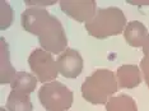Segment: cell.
<instances>
[{
    "label": "cell",
    "mask_w": 149,
    "mask_h": 111,
    "mask_svg": "<svg viewBox=\"0 0 149 111\" xmlns=\"http://www.w3.org/2000/svg\"><path fill=\"white\" fill-rule=\"evenodd\" d=\"M22 26L27 32L37 36L41 47L51 54L66 50L68 38L61 22L43 8H28L22 14Z\"/></svg>",
    "instance_id": "1"
},
{
    "label": "cell",
    "mask_w": 149,
    "mask_h": 111,
    "mask_svg": "<svg viewBox=\"0 0 149 111\" xmlns=\"http://www.w3.org/2000/svg\"><path fill=\"white\" fill-rule=\"evenodd\" d=\"M117 88L116 75L108 69H98L87 77L80 89L86 101L93 105H102L108 102V98L117 92Z\"/></svg>",
    "instance_id": "2"
},
{
    "label": "cell",
    "mask_w": 149,
    "mask_h": 111,
    "mask_svg": "<svg viewBox=\"0 0 149 111\" xmlns=\"http://www.w3.org/2000/svg\"><path fill=\"white\" fill-rule=\"evenodd\" d=\"M126 24L127 22L124 12L116 6H110L98 9L96 15L86 23V29L96 38H107L124 32Z\"/></svg>",
    "instance_id": "3"
},
{
    "label": "cell",
    "mask_w": 149,
    "mask_h": 111,
    "mask_svg": "<svg viewBox=\"0 0 149 111\" xmlns=\"http://www.w3.org/2000/svg\"><path fill=\"white\" fill-rule=\"evenodd\" d=\"M38 100L46 111H66L74 101V95L60 82L45 83L38 91Z\"/></svg>",
    "instance_id": "4"
},
{
    "label": "cell",
    "mask_w": 149,
    "mask_h": 111,
    "mask_svg": "<svg viewBox=\"0 0 149 111\" xmlns=\"http://www.w3.org/2000/svg\"><path fill=\"white\" fill-rule=\"evenodd\" d=\"M28 65L41 83H50L56 79L59 69L51 52L43 49H36L28 58Z\"/></svg>",
    "instance_id": "5"
},
{
    "label": "cell",
    "mask_w": 149,
    "mask_h": 111,
    "mask_svg": "<svg viewBox=\"0 0 149 111\" xmlns=\"http://www.w3.org/2000/svg\"><path fill=\"white\" fill-rule=\"evenodd\" d=\"M59 5L68 17L78 22L88 23L97 13V3L94 0H61Z\"/></svg>",
    "instance_id": "6"
},
{
    "label": "cell",
    "mask_w": 149,
    "mask_h": 111,
    "mask_svg": "<svg viewBox=\"0 0 149 111\" xmlns=\"http://www.w3.org/2000/svg\"><path fill=\"white\" fill-rule=\"evenodd\" d=\"M57 69L63 77L68 79H75L83 72V58L77 50L66 49L56 59Z\"/></svg>",
    "instance_id": "7"
},
{
    "label": "cell",
    "mask_w": 149,
    "mask_h": 111,
    "mask_svg": "<svg viewBox=\"0 0 149 111\" xmlns=\"http://www.w3.org/2000/svg\"><path fill=\"white\" fill-rule=\"evenodd\" d=\"M116 78L121 88H135L141 83V72L136 65L125 64L117 69Z\"/></svg>",
    "instance_id": "8"
},
{
    "label": "cell",
    "mask_w": 149,
    "mask_h": 111,
    "mask_svg": "<svg viewBox=\"0 0 149 111\" xmlns=\"http://www.w3.org/2000/svg\"><path fill=\"white\" fill-rule=\"evenodd\" d=\"M17 72L10 63L9 58V49L5 38H0V83L1 84H10L15 78Z\"/></svg>",
    "instance_id": "9"
},
{
    "label": "cell",
    "mask_w": 149,
    "mask_h": 111,
    "mask_svg": "<svg viewBox=\"0 0 149 111\" xmlns=\"http://www.w3.org/2000/svg\"><path fill=\"white\" fill-rule=\"evenodd\" d=\"M148 35L149 33H148L147 27L139 21H133L127 23L124 29L125 40L133 47H143Z\"/></svg>",
    "instance_id": "10"
},
{
    "label": "cell",
    "mask_w": 149,
    "mask_h": 111,
    "mask_svg": "<svg viewBox=\"0 0 149 111\" xmlns=\"http://www.w3.org/2000/svg\"><path fill=\"white\" fill-rule=\"evenodd\" d=\"M6 110L8 111H33L31 97L27 93L12 91L6 98Z\"/></svg>",
    "instance_id": "11"
},
{
    "label": "cell",
    "mask_w": 149,
    "mask_h": 111,
    "mask_svg": "<svg viewBox=\"0 0 149 111\" xmlns=\"http://www.w3.org/2000/svg\"><path fill=\"white\" fill-rule=\"evenodd\" d=\"M37 80H38L37 77L32 75V74L27 72H18L15 78L10 83L12 91H18V92H23L29 95V93L36 89Z\"/></svg>",
    "instance_id": "12"
},
{
    "label": "cell",
    "mask_w": 149,
    "mask_h": 111,
    "mask_svg": "<svg viewBox=\"0 0 149 111\" xmlns=\"http://www.w3.org/2000/svg\"><path fill=\"white\" fill-rule=\"evenodd\" d=\"M106 111H138L136 102L127 95L111 97L106 103Z\"/></svg>",
    "instance_id": "13"
},
{
    "label": "cell",
    "mask_w": 149,
    "mask_h": 111,
    "mask_svg": "<svg viewBox=\"0 0 149 111\" xmlns=\"http://www.w3.org/2000/svg\"><path fill=\"white\" fill-rule=\"evenodd\" d=\"M13 19H14V12L12 6L5 0H1L0 1V29L4 31L9 28L13 23Z\"/></svg>",
    "instance_id": "14"
},
{
    "label": "cell",
    "mask_w": 149,
    "mask_h": 111,
    "mask_svg": "<svg viewBox=\"0 0 149 111\" xmlns=\"http://www.w3.org/2000/svg\"><path fill=\"white\" fill-rule=\"evenodd\" d=\"M26 4L27 5H32V8H41L43 5H52L56 4L55 0H26Z\"/></svg>",
    "instance_id": "15"
},
{
    "label": "cell",
    "mask_w": 149,
    "mask_h": 111,
    "mask_svg": "<svg viewBox=\"0 0 149 111\" xmlns=\"http://www.w3.org/2000/svg\"><path fill=\"white\" fill-rule=\"evenodd\" d=\"M140 68H141V73H143V75H144L145 83H147V86L149 88V63L141 60L140 61Z\"/></svg>",
    "instance_id": "16"
},
{
    "label": "cell",
    "mask_w": 149,
    "mask_h": 111,
    "mask_svg": "<svg viewBox=\"0 0 149 111\" xmlns=\"http://www.w3.org/2000/svg\"><path fill=\"white\" fill-rule=\"evenodd\" d=\"M143 54H144V58L141 60H144V61L149 63V35L147 37V40H145L144 45H143Z\"/></svg>",
    "instance_id": "17"
},
{
    "label": "cell",
    "mask_w": 149,
    "mask_h": 111,
    "mask_svg": "<svg viewBox=\"0 0 149 111\" xmlns=\"http://www.w3.org/2000/svg\"><path fill=\"white\" fill-rule=\"evenodd\" d=\"M127 3L130 4H134V5H149V0H127Z\"/></svg>",
    "instance_id": "18"
},
{
    "label": "cell",
    "mask_w": 149,
    "mask_h": 111,
    "mask_svg": "<svg viewBox=\"0 0 149 111\" xmlns=\"http://www.w3.org/2000/svg\"><path fill=\"white\" fill-rule=\"evenodd\" d=\"M1 111H6V110H5V109H4V107H3V109H1Z\"/></svg>",
    "instance_id": "19"
}]
</instances>
